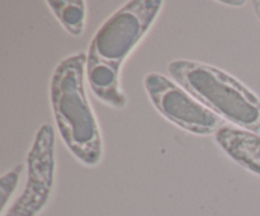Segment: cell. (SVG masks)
Wrapping results in <instances>:
<instances>
[{
  "mask_svg": "<svg viewBox=\"0 0 260 216\" xmlns=\"http://www.w3.org/2000/svg\"><path fill=\"white\" fill-rule=\"evenodd\" d=\"M162 5L161 0L128 2L99 27L86 56L121 70L122 64L151 29Z\"/></svg>",
  "mask_w": 260,
  "mask_h": 216,
  "instance_id": "obj_3",
  "label": "cell"
},
{
  "mask_svg": "<svg viewBox=\"0 0 260 216\" xmlns=\"http://www.w3.org/2000/svg\"><path fill=\"white\" fill-rule=\"evenodd\" d=\"M56 19L71 36L79 37L85 30L86 2L84 0H57L46 2Z\"/></svg>",
  "mask_w": 260,
  "mask_h": 216,
  "instance_id": "obj_8",
  "label": "cell"
},
{
  "mask_svg": "<svg viewBox=\"0 0 260 216\" xmlns=\"http://www.w3.org/2000/svg\"><path fill=\"white\" fill-rule=\"evenodd\" d=\"M56 135L51 125L37 130L27 155V182L20 197L3 216H38L52 195L56 172Z\"/></svg>",
  "mask_w": 260,
  "mask_h": 216,
  "instance_id": "obj_5",
  "label": "cell"
},
{
  "mask_svg": "<svg viewBox=\"0 0 260 216\" xmlns=\"http://www.w3.org/2000/svg\"><path fill=\"white\" fill-rule=\"evenodd\" d=\"M86 53L61 60L50 84L55 124L63 144L78 162L96 167L103 158V139L85 90Z\"/></svg>",
  "mask_w": 260,
  "mask_h": 216,
  "instance_id": "obj_1",
  "label": "cell"
},
{
  "mask_svg": "<svg viewBox=\"0 0 260 216\" xmlns=\"http://www.w3.org/2000/svg\"><path fill=\"white\" fill-rule=\"evenodd\" d=\"M119 71V69L86 56L85 78L94 96L112 108L123 109L127 106V97L121 88Z\"/></svg>",
  "mask_w": 260,
  "mask_h": 216,
  "instance_id": "obj_7",
  "label": "cell"
},
{
  "mask_svg": "<svg viewBox=\"0 0 260 216\" xmlns=\"http://www.w3.org/2000/svg\"><path fill=\"white\" fill-rule=\"evenodd\" d=\"M23 168L24 165L18 164L15 165L13 169L9 172L4 173L0 178V200H2V211H5L7 203L12 195L14 193L15 188H17L18 183H19V178L22 175Z\"/></svg>",
  "mask_w": 260,
  "mask_h": 216,
  "instance_id": "obj_9",
  "label": "cell"
},
{
  "mask_svg": "<svg viewBox=\"0 0 260 216\" xmlns=\"http://www.w3.org/2000/svg\"><path fill=\"white\" fill-rule=\"evenodd\" d=\"M223 5H231V7H243V5L246 4V2L244 0H240V2H228V0H223V2H218Z\"/></svg>",
  "mask_w": 260,
  "mask_h": 216,
  "instance_id": "obj_10",
  "label": "cell"
},
{
  "mask_svg": "<svg viewBox=\"0 0 260 216\" xmlns=\"http://www.w3.org/2000/svg\"><path fill=\"white\" fill-rule=\"evenodd\" d=\"M251 4H253L254 13H255L256 18H258V20L260 22V0H255V2H253Z\"/></svg>",
  "mask_w": 260,
  "mask_h": 216,
  "instance_id": "obj_11",
  "label": "cell"
},
{
  "mask_svg": "<svg viewBox=\"0 0 260 216\" xmlns=\"http://www.w3.org/2000/svg\"><path fill=\"white\" fill-rule=\"evenodd\" d=\"M215 141L234 162L260 177V135L226 125L216 132Z\"/></svg>",
  "mask_w": 260,
  "mask_h": 216,
  "instance_id": "obj_6",
  "label": "cell"
},
{
  "mask_svg": "<svg viewBox=\"0 0 260 216\" xmlns=\"http://www.w3.org/2000/svg\"><path fill=\"white\" fill-rule=\"evenodd\" d=\"M144 88L156 111L189 134L216 135L218 130L228 125L225 119L201 103L189 91L162 74L156 71L146 74Z\"/></svg>",
  "mask_w": 260,
  "mask_h": 216,
  "instance_id": "obj_4",
  "label": "cell"
},
{
  "mask_svg": "<svg viewBox=\"0 0 260 216\" xmlns=\"http://www.w3.org/2000/svg\"><path fill=\"white\" fill-rule=\"evenodd\" d=\"M167 69L175 83L231 126L260 135V98L235 76L193 60H174Z\"/></svg>",
  "mask_w": 260,
  "mask_h": 216,
  "instance_id": "obj_2",
  "label": "cell"
}]
</instances>
